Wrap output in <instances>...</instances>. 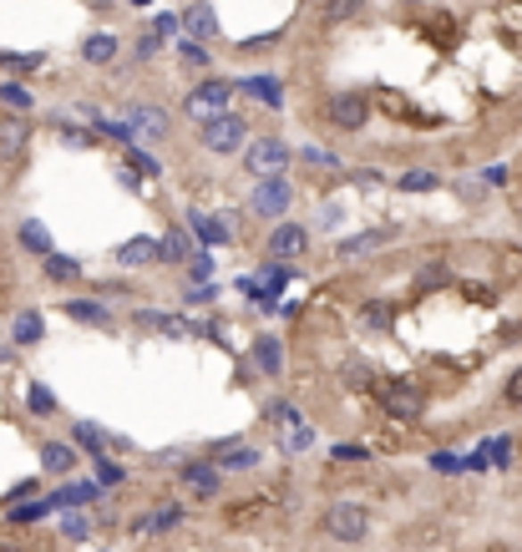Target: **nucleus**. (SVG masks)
<instances>
[{
	"label": "nucleus",
	"mask_w": 522,
	"mask_h": 552,
	"mask_svg": "<svg viewBox=\"0 0 522 552\" xmlns=\"http://www.w3.org/2000/svg\"><path fill=\"white\" fill-rule=\"evenodd\" d=\"M319 527H325V537H335V542H365V537H370V507L330 502L319 512Z\"/></svg>",
	"instance_id": "nucleus-1"
},
{
	"label": "nucleus",
	"mask_w": 522,
	"mask_h": 552,
	"mask_svg": "<svg viewBox=\"0 0 522 552\" xmlns=\"http://www.w3.org/2000/svg\"><path fill=\"white\" fill-rule=\"evenodd\" d=\"M370 117H376V102L365 92H335L330 102H325V122L340 127V132H360Z\"/></svg>",
	"instance_id": "nucleus-2"
},
{
	"label": "nucleus",
	"mask_w": 522,
	"mask_h": 552,
	"mask_svg": "<svg viewBox=\"0 0 522 552\" xmlns=\"http://www.w3.org/2000/svg\"><path fill=\"white\" fill-rule=\"evenodd\" d=\"M203 147L208 152H219V158H228V152H238V147H249V127H244V117H238V111L208 117L203 122Z\"/></svg>",
	"instance_id": "nucleus-3"
},
{
	"label": "nucleus",
	"mask_w": 522,
	"mask_h": 552,
	"mask_svg": "<svg viewBox=\"0 0 522 552\" xmlns=\"http://www.w3.org/2000/svg\"><path fill=\"white\" fill-rule=\"evenodd\" d=\"M289 203H294V183H289L285 173L279 177H259L249 193V213H259V218H285Z\"/></svg>",
	"instance_id": "nucleus-4"
},
{
	"label": "nucleus",
	"mask_w": 522,
	"mask_h": 552,
	"mask_svg": "<svg viewBox=\"0 0 522 552\" xmlns=\"http://www.w3.org/2000/svg\"><path fill=\"white\" fill-rule=\"evenodd\" d=\"M228 96H234V87H228V81H198V87L188 92V102H183V111H188V117H198V122H208V117L228 111Z\"/></svg>",
	"instance_id": "nucleus-5"
},
{
	"label": "nucleus",
	"mask_w": 522,
	"mask_h": 552,
	"mask_svg": "<svg viewBox=\"0 0 522 552\" xmlns=\"http://www.w3.org/2000/svg\"><path fill=\"white\" fill-rule=\"evenodd\" d=\"M244 152H249V158H244L249 173H259V177H279V168L289 162V143H279V137H253Z\"/></svg>",
	"instance_id": "nucleus-6"
},
{
	"label": "nucleus",
	"mask_w": 522,
	"mask_h": 552,
	"mask_svg": "<svg viewBox=\"0 0 522 552\" xmlns=\"http://www.w3.org/2000/svg\"><path fill=\"white\" fill-rule=\"evenodd\" d=\"M304 249H310V228H304V223H274L269 259H279V264H294V259H304Z\"/></svg>",
	"instance_id": "nucleus-7"
},
{
	"label": "nucleus",
	"mask_w": 522,
	"mask_h": 552,
	"mask_svg": "<svg viewBox=\"0 0 522 552\" xmlns=\"http://www.w3.org/2000/svg\"><path fill=\"white\" fill-rule=\"evenodd\" d=\"M380 406H385V416H391V421H416V416L427 410V395L416 391V385H406V380H391Z\"/></svg>",
	"instance_id": "nucleus-8"
},
{
	"label": "nucleus",
	"mask_w": 522,
	"mask_h": 552,
	"mask_svg": "<svg viewBox=\"0 0 522 552\" xmlns=\"http://www.w3.org/2000/svg\"><path fill=\"white\" fill-rule=\"evenodd\" d=\"M183 482H188V491H193V497H203V502H208V497H219V491H223V466H219V461H183Z\"/></svg>",
	"instance_id": "nucleus-9"
},
{
	"label": "nucleus",
	"mask_w": 522,
	"mask_h": 552,
	"mask_svg": "<svg viewBox=\"0 0 522 552\" xmlns=\"http://www.w3.org/2000/svg\"><path fill=\"white\" fill-rule=\"evenodd\" d=\"M71 441L87 446L92 457H107V451H132V441H127V436H107L96 421H77V426H71Z\"/></svg>",
	"instance_id": "nucleus-10"
},
{
	"label": "nucleus",
	"mask_w": 522,
	"mask_h": 552,
	"mask_svg": "<svg viewBox=\"0 0 522 552\" xmlns=\"http://www.w3.org/2000/svg\"><path fill=\"white\" fill-rule=\"evenodd\" d=\"M208 461H219L223 472H253V466H259V451H253V446H238V441H213Z\"/></svg>",
	"instance_id": "nucleus-11"
},
{
	"label": "nucleus",
	"mask_w": 522,
	"mask_h": 552,
	"mask_svg": "<svg viewBox=\"0 0 522 552\" xmlns=\"http://www.w3.org/2000/svg\"><path fill=\"white\" fill-rule=\"evenodd\" d=\"M188 234L203 243V249H219V243H234L228 238V223L223 218H208V213H188Z\"/></svg>",
	"instance_id": "nucleus-12"
},
{
	"label": "nucleus",
	"mask_w": 522,
	"mask_h": 552,
	"mask_svg": "<svg viewBox=\"0 0 522 552\" xmlns=\"http://www.w3.org/2000/svg\"><path fill=\"white\" fill-rule=\"evenodd\" d=\"M26 137H31V127L21 122V117H5L0 122V162H16L26 152Z\"/></svg>",
	"instance_id": "nucleus-13"
},
{
	"label": "nucleus",
	"mask_w": 522,
	"mask_h": 552,
	"mask_svg": "<svg viewBox=\"0 0 522 552\" xmlns=\"http://www.w3.org/2000/svg\"><path fill=\"white\" fill-rule=\"evenodd\" d=\"M21 249L36 253V259H46V253H56V238H51V228L41 218H26L21 223Z\"/></svg>",
	"instance_id": "nucleus-14"
},
{
	"label": "nucleus",
	"mask_w": 522,
	"mask_h": 552,
	"mask_svg": "<svg viewBox=\"0 0 522 552\" xmlns=\"http://www.w3.org/2000/svg\"><path fill=\"white\" fill-rule=\"evenodd\" d=\"M117 264H162L158 238H127V243H117Z\"/></svg>",
	"instance_id": "nucleus-15"
},
{
	"label": "nucleus",
	"mask_w": 522,
	"mask_h": 552,
	"mask_svg": "<svg viewBox=\"0 0 522 552\" xmlns=\"http://www.w3.org/2000/svg\"><path fill=\"white\" fill-rule=\"evenodd\" d=\"M183 31H188L193 41H198V46H203V41H208V36H213V31H219V21H213V11H208L203 0L183 11Z\"/></svg>",
	"instance_id": "nucleus-16"
},
{
	"label": "nucleus",
	"mask_w": 522,
	"mask_h": 552,
	"mask_svg": "<svg viewBox=\"0 0 522 552\" xmlns=\"http://www.w3.org/2000/svg\"><path fill=\"white\" fill-rule=\"evenodd\" d=\"M132 132H137V137H153V143L168 137V111L162 107H137L132 111Z\"/></svg>",
	"instance_id": "nucleus-17"
},
{
	"label": "nucleus",
	"mask_w": 522,
	"mask_h": 552,
	"mask_svg": "<svg viewBox=\"0 0 522 552\" xmlns=\"http://www.w3.org/2000/svg\"><path fill=\"white\" fill-rule=\"evenodd\" d=\"M41 466H46L51 476H66L71 466H77V446H66V441H46V446H41Z\"/></svg>",
	"instance_id": "nucleus-18"
},
{
	"label": "nucleus",
	"mask_w": 522,
	"mask_h": 552,
	"mask_svg": "<svg viewBox=\"0 0 522 552\" xmlns=\"http://www.w3.org/2000/svg\"><path fill=\"white\" fill-rule=\"evenodd\" d=\"M41 274H46L51 284H77L81 264L77 259H66V253H46V259H41Z\"/></svg>",
	"instance_id": "nucleus-19"
},
{
	"label": "nucleus",
	"mask_w": 522,
	"mask_h": 552,
	"mask_svg": "<svg viewBox=\"0 0 522 552\" xmlns=\"http://www.w3.org/2000/svg\"><path fill=\"white\" fill-rule=\"evenodd\" d=\"M51 512H56V502H51V497H41V502H16L11 507V512H5V522H11V527H31V522H41V517H51Z\"/></svg>",
	"instance_id": "nucleus-20"
},
{
	"label": "nucleus",
	"mask_w": 522,
	"mask_h": 552,
	"mask_svg": "<svg viewBox=\"0 0 522 552\" xmlns=\"http://www.w3.org/2000/svg\"><path fill=\"white\" fill-rule=\"evenodd\" d=\"M158 253H162V264H188L193 259V243L183 228H168V234L158 238Z\"/></svg>",
	"instance_id": "nucleus-21"
},
{
	"label": "nucleus",
	"mask_w": 522,
	"mask_h": 552,
	"mask_svg": "<svg viewBox=\"0 0 522 552\" xmlns=\"http://www.w3.org/2000/svg\"><path fill=\"white\" fill-rule=\"evenodd\" d=\"M253 365H259L264 375H279L285 350H279V340H274V334H259V340H253Z\"/></svg>",
	"instance_id": "nucleus-22"
},
{
	"label": "nucleus",
	"mask_w": 522,
	"mask_h": 552,
	"mask_svg": "<svg viewBox=\"0 0 522 552\" xmlns=\"http://www.w3.org/2000/svg\"><path fill=\"white\" fill-rule=\"evenodd\" d=\"M81 56L92 66H107L112 56H117V36H107V31H92L87 41H81Z\"/></svg>",
	"instance_id": "nucleus-23"
},
{
	"label": "nucleus",
	"mask_w": 522,
	"mask_h": 552,
	"mask_svg": "<svg viewBox=\"0 0 522 552\" xmlns=\"http://www.w3.org/2000/svg\"><path fill=\"white\" fill-rule=\"evenodd\" d=\"M66 315L81 325H112V309L102 300H66Z\"/></svg>",
	"instance_id": "nucleus-24"
},
{
	"label": "nucleus",
	"mask_w": 522,
	"mask_h": 552,
	"mask_svg": "<svg viewBox=\"0 0 522 552\" xmlns=\"http://www.w3.org/2000/svg\"><path fill=\"white\" fill-rule=\"evenodd\" d=\"M238 87H244L249 96H259L264 107H285V92H279V81H274V77H244Z\"/></svg>",
	"instance_id": "nucleus-25"
},
{
	"label": "nucleus",
	"mask_w": 522,
	"mask_h": 552,
	"mask_svg": "<svg viewBox=\"0 0 522 552\" xmlns=\"http://www.w3.org/2000/svg\"><path fill=\"white\" fill-rule=\"evenodd\" d=\"M51 502L66 507V512H71V507H92V502H96V487H92V482H71V487L51 491Z\"/></svg>",
	"instance_id": "nucleus-26"
},
{
	"label": "nucleus",
	"mask_w": 522,
	"mask_h": 552,
	"mask_svg": "<svg viewBox=\"0 0 522 552\" xmlns=\"http://www.w3.org/2000/svg\"><path fill=\"white\" fill-rule=\"evenodd\" d=\"M26 410H31V416H56V391L41 385V380H31V385H26Z\"/></svg>",
	"instance_id": "nucleus-27"
},
{
	"label": "nucleus",
	"mask_w": 522,
	"mask_h": 552,
	"mask_svg": "<svg viewBox=\"0 0 522 552\" xmlns=\"http://www.w3.org/2000/svg\"><path fill=\"white\" fill-rule=\"evenodd\" d=\"M92 527H96V522L87 517V507H71V512L62 517V537H66V542H81V537H92Z\"/></svg>",
	"instance_id": "nucleus-28"
},
{
	"label": "nucleus",
	"mask_w": 522,
	"mask_h": 552,
	"mask_svg": "<svg viewBox=\"0 0 522 552\" xmlns=\"http://www.w3.org/2000/svg\"><path fill=\"white\" fill-rule=\"evenodd\" d=\"M360 11V0H319V21L325 26H340V21H350Z\"/></svg>",
	"instance_id": "nucleus-29"
},
{
	"label": "nucleus",
	"mask_w": 522,
	"mask_h": 552,
	"mask_svg": "<svg viewBox=\"0 0 522 552\" xmlns=\"http://www.w3.org/2000/svg\"><path fill=\"white\" fill-rule=\"evenodd\" d=\"M41 334H46V325H41V315H36V309L16 315V345H36Z\"/></svg>",
	"instance_id": "nucleus-30"
},
{
	"label": "nucleus",
	"mask_w": 522,
	"mask_h": 552,
	"mask_svg": "<svg viewBox=\"0 0 522 552\" xmlns=\"http://www.w3.org/2000/svg\"><path fill=\"white\" fill-rule=\"evenodd\" d=\"M147 527H158V532H173V527H183V502H162L153 517H147Z\"/></svg>",
	"instance_id": "nucleus-31"
},
{
	"label": "nucleus",
	"mask_w": 522,
	"mask_h": 552,
	"mask_svg": "<svg viewBox=\"0 0 522 552\" xmlns=\"http://www.w3.org/2000/svg\"><path fill=\"white\" fill-rule=\"evenodd\" d=\"M442 188V177L427 173V168H416V173H401V193H436Z\"/></svg>",
	"instance_id": "nucleus-32"
},
{
	"label": "nucleus",
	"mask_w": 522,
	"mask_h": 552,
	"mask_svg": "<svg viewBox=\"0 0 522 552\" xmlns=\"http://www.w3.org/2000/svg\"><path fill=\"white\" fill-rule=\"evenodd\" d=\"M0 66H5V71H16V77H31V71L46 66V56H16V51H0Z\"/></svg>",
	"instance_id": "nucleus-33"
},
{
	"label": "nucleus",
	"mask_w": 522,
	"mask_h": 552,
	"mask_svg": "<svg viewBox=\"0 0 522 552\" xmlns=\"http://www.w3.org/2000/svg\"><path fill=\"white\" fill-rule=\"evenodd\" d=\"M360 319H365V330H391V304L370 300V304L360 309Z\"/></svg>",
	"instance_id": "nucleus-34"
},
{
	"label": "nucleus",
	"mask_w": 522,
	"mask_h": 552,
	"mask_svg": "<svg viewBox=\"0 0 522 552\" xmlns=\"http://www.w3.org/2000/svg\"><path fill=\"white\" fill-rule=\"evenodd\" d=\"M289 279H300V274H294V264H279V259H269V268H264V289H285Z\"/></svg>",
	"instance_id": "nucleus-35"
},
{
	"label": "nucleus",
	"mask_w": 522,
	"mask_h": 552,
	"mask_svg": "<svg viewBox=\"0 0 522 552\" xmlns=\"http://www.w3.org/2000/svg\"><path fill=\"white\" fill-rule=\"evenodd\" d=\"M482 457L497 461V466H507V461H512V436H492V441L482 446Z\"/></svg>",
	"instance_id": "nucleus-36"
},
{
	"label": "nucleus",
	"mask_w": 522,
	"mask_h": 552,
	"mask_svg": "<svg viewBox=\"0 0 522 552\" xmlns=\"http://www.w3.org/2000/svg\"><path fill=\"white\" fill-rule=\"evenodd\" d=\"M178 62L188 66V71H208V51L198 41H188V46H178Z\"/></svg>",
	"instance_id": "nucleus-37"
},
{
	"label": "nucleus",
	"mask_w": 522,
	"mask_h": 552,
	"mask_svg": "<svg viewBox=\"0 0 522 552\" xmlns=\"http://www.w3.org/2000/svg\"><path fill=\"white\" fill-rule=\"evenodd\" d=\"M127 162H132V168H137V173L158 177V158H153V152H143V147H127Z\"/></svg>",
	"instance_id": "nucleus-38"
},
{
	"label": "nucleus",
	"mask_w": 522,
	"mask_h": 552,
	"mask_svg": "<svg viewBox=\"0 0 522 552\" xmlns=\"http://www.w3.org/2000/svg\"><path fill=\"white\" fill-rule=\"evenodd\" d=\"M0 102H5V107H16V111H26V107H31V92L11 81V87H0Z\"/></svg>",
	"instance_id": "nucleus-39"
},
{
	"label": "nucleus",
	"mask_w": 522,
	"mask_h": 552,
	"mask_svg": "<svg viewBox=\"0 0 522 552\" xmlns=\"http://www.w3.org/2000/svg\"><path fill=\"white\" fill-rule=\"evenodd\" d=\"M147 325V330H168V334H178V325H173V315H162V309H143V315H137Z\"/></svg>",
	"instance_id": "nucleus-40"
},
{
	"label": "nucleus",
	"mask_w": 522,
	"mask_h": 552,
	"mask_svg": "<svg viewBox=\"0 0 522 552\" xmlns=\"http://www.w3.org/2000/svg\"><path fill=\"white\" fill-rule=\"evenodd\" d=\"M96 482H102V487H117V482H122V466L107 457H96Z\"/></svg>",
	"instance_id": "nucleus-41"
},
{
	"label": "nucleus",
	"mask_w": 522,
	"mask_h": 552,
	"mask_svg": "<svg viewBox=\"0 0 522 552\" xmlns=\"http://www.w3.org/2000/svg\"><path fill=\"white\" fill-rule=\"evenodd\" d=\"M315 446V431L310 426H294V436H285V451H310Z\"/></svg>",
	"instance_id": "nucleus-42"
},
{
	"label": "nucleus",
	"mask_w": 522,
	"mask_h": 552,
	"mask_svg": "<svg viewBox=\"0 0 522 552\" xmlns=\"http://www.w3.org/2000/svg\"><path fill=\"white\" fill-rule=\"evenodd\" d=\"M330 457L335 461H370V446H350L345 441V446H330Z\"/></svg>",
	"instance_id": "nucleus-43"
},
{
	"label": "nucleus",
	"mask_w": 522,
	"mask_h": 552,
	"mask_svg": "<svg viewBox=\"0 0 522 552\" xmlns=\"http://www.w3.org/2000/svg\"><path fill=\"white\" fill-rule=\"evenodd\" d=\"M502 400H507V406H522V365H518V370H512V375H507V385H502Z\"/></svg>",
	"instance_id": "nucleus-44"
},
{
	"label": "nucleus",
	"mask_w": 522,
	"mask_h": 552,
	"mask_svg": "<svg viewBox=\"0 0 522 552\" xmlns=\"http://www.w3.org/2000/svg\"><path fill=\"white\" fill-rule=\"evenodd\" d=\"M376 243H380V234H355L340 243V253H365V249H376Z\"/></svg>",
	"instance_id": "nucleus-45"
},
{
	"label": "nucleus",
	"mask_w": 522,
	"mask_h": 552,
	"mask_svg": "<svg viewBox=\"0 0 522 552\" xmlns=\"http://www.w3.org/2000/svg\"><path fill=\"white\" fill-rule=\"evenodd\" d=\"M188 268H193V279H213V253H193Z\"/></svg>",
	"instance_id": "nucleus-46"
},
{
	"label": "nucleus",
	"mask_w": 522,
	"mask_h": 552,
	"mask_svg": "<svg viewBox=\"0 0 522 552\" xmlns=\"http://www.w3.org/2000/svg\"><path fill=\"white\" fill-rule=\"evenodd\" d=\"M36 497V482H16V487L5 491V507H16V502H31Z\"/></svg>",
	"instance_id": "nucleus-47"
},
{
	"label": "nucleus",
	"mask_w": 522,
	"mask_h": 552,
	"mask_svg": "<svg viewBox=\"0 0 522 552\" xmlns=\"http://www.w3.org/2000/svg\"><path fill=\"white\" fill-rule=\"evenodd\" d=\"M183 31V16H158L153 21V36H178Z\"/></svg>",
	"instance_id": "nucleus-48"
},
{
	"label": "nucleus",
	"mask_w": 522,
	"mask_h": 552,
	"mask_svg": "<svg viewBox=\"0 0 522 552\" xmlns=\"http://www.w3.org/2000/svg\"><path fill=\"white\" fill-rule=\"evenodd\" d=\"M431 466H436V472H452V476H457L461 466H467V461H457L452 451H436V457H431Z\"/></svg>",
	"instance_id": "nucleus-49"
},
{
	"label": "nucleus",
	"mask_w": 522,
	"mask_h": 552,
	"mask_svg": "<svg viewBox=\"0 0 522 552\" xmlns=\"http://www.w3.org/2000/svg\"><path fill=\"white\" fill-rule=\"evenodd\" d=\"M11 360H16V350H0V365H11Z\"/></svg>",
	"instance_id": "nucleus-50"
},
{
	"label": "nucleus",
	"mask_w": 522,
	"mask_h": 552,
	"mask_svg": "<svg viewBox=\"0 0 522 552\" xmlns=\"http://www.w3.org/2000/svg\"><path fill=\"white\" fill-rule=\"evenodd\" d=\"M0 552H21V548H11V542H0Z\"/></svg>",
	"instance_id": "nucleus-51"
},
{
	"label": "nucleus",
	"mask_w": 522,
	"mask_h": 552,
	"mask_svg": "<svg viewBox=\"0 0 522 552\" xmlns=\"http://www.w3.org/2000/svg\"><path fill=\"white\" fill-rule=\"evenodd\" d=\"M132 5H153V0H132Z\"/></svg>",
	"instance_id": "nucleus-52"
}]
</instances>
